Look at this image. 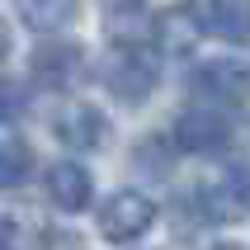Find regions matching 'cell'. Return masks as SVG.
Masks as SVG:
<instances>
[{
	"mask_svg": "<svg viewBox=\"0 0 250 250\" xmlns=\"http://www.w3.org/2000/svg\"><path fill=\"white\" fill-rule=\"evenodd\" d=\"M14 10L24 19L28 28H38V33H57V28H66L81 10V0H14Z\"/></svg>",
	"mask_w": 250,
	"mask_h": 250,
	"instance_id": "obj_11",
	"label": "cell"
},
{
	"mask_svg": "<svg viewBox=\"0 0 250 250\" xmlns=\"http://www.w3.org/2000/svg\"><path fill=\"white\" fill-rule=\"evenodd\" d=\"M99 76H104V85H109L123 104H142V99L156 90V76H161V71H156V57L146 52V47H137V42H118V47L104 57Z\"/></svg>",
	"mask_w": 250,
	"mask_h": 250,
	"instance_id": "obj_1",
	"label": "cell"
},
{
	"mask_svg": "<svg viewBox=\"0 0 250 250\" xmlns=\"http://www.w3.org/2000/svg\"><path fill=\"white\" fill-rule=\"evenodd\" d=\"M52 132L66 142L71 151H95L109 137V123H104V113L95 104H62L57 118H52Z\"/></svg>",
	"mask_w": 250,
	"mask_h": 250,
	"instance_id": "obj_7",
	"label": "cell"
},
{
	"mask_svg": "<svg viewBox=\"0 0 250 250\" xmlns=\"http://www.w3.org/2000/svg\"><path fill=\"white\" fill-rule=\"evenodd\" d=\"M227 142H231V123L217 104H194L175 118V146L180 151L203 156V151H222Z\"/></svg>",
	"mask_w": 250,
	"mask_h": 250,
	"instance_id": "obj_4",
	"label": "cell"
},
{
	"mask_svg": "<svg viewBox=\"0 0 250 250\" xmlns=\"http://www.w3.org/2000/svg\"><path fill=\"white\" fill-rule=\"evenodd\" d=\"M104 5H109V10H113V14H127V10H137L142 0H104Z\"/></svg>",
	"mask_w": 250,
	"mask_h": 250,
	"instance_id": "obj_15",
	"label": "cell"
},
{
	"mask_svg": "<svg viewBox=\"0 0 250 250\" xmlns=\"http://www.w3.org/2000/svg\"><path fill=\"white\" fill-rule=\"evenodd\" d=\"M0 250H10V222L0 217Z\"/></svg>",
	"mask_w": 250,
	"mask_h": 250,
	"instance_id": "obj_17",
	"label": "cell"
},
{
	"mask_svg": "<svg viewBox=\"0 0 250 250\" xmlns=\"http://www.w3.org/2000/svg\"><path fill=\"white\" fill-rule=\"evenodd\" d=\"M5 57H10V28H5V19H0V66H5Z\"/></svg>",
	"mask_w": 250,
	"mask_h": 250,
	"instance_id": "obj_16",
	"label": "cell"
},
{
	"mask_svg": "<svg viewBox=\"0 0 250 250\" xmlns=\"http://www.w3.org/2000/svg\"><path fill=\"white\" fill-rule=\"evenodd\" d=\"M28 175H33V151H28V142H19V137L0 142V189H19Z\"/></svg>",
	"mask_w": 250,
	"mask_h": 250,
	"instance_id": "obj_13",
	"label": "cell"
},
{
	"mask_svg": "<svg viewBox=\"0 0 250 250\" xmlns=\"http://www.w3.org/2000/svg\"><path fill=\"white\" fill-rule=\"evenodd\" d=\"M217 250H236V246H217Z\"/></svg>",
	"mask_w": 250,
	"mask_h": 250,
	"instance_id": "obj_18",
	"label": "cell"
},
{
	"mask_svg": "<svg viewBox=\"0 0 250 250\" xmlns=\"http://www.w3.org/2000/svg\"><path fill=\"white\" fill-rule=\"evenodd\" d=\"M47 198L66 212H81L90 203V175H85L76 161H62V166L47 170Z\"/></svg>",
	"mask_w": 250,
	"mask_h": 250,
	"instance_id": "obj_10",
	"label": "cell"
},
{
	"mask_svg": "<svg viewBox=\"0 0 250 250\" xmlns=\"http://www.w3.org/2000/svg\"><path fill=\"white\" fill-rule=\"evenodd\" d=\"M151 222H156V203L142 194V189H118V194L99 208V231L109 241H118V246L146 236Z\"/></svg>",
	"mask_w": 250,
	"mask_h": 250,
	"instance_id": "obj_2",
	"label": "cell"
},
{
	"mask_svg": "<svg viewBox=\"0 0 250 250\" xmlns=\"http://www.w3.org/2000/svg\"><path fill=\"white\" fill-rule=\"evenodd\" d=\"M33 81L47 85V90H71V85L85 76V52L66 38H52V42H38L33 47Z\"/></svg>",
	"mask_w": 250,
	"mask_h": 250,
	"instance_id": "obj_5",
	"label": "cell"
},
{
	"mask_svg": "<svg viewBox=\"0 0 250 250\" xmlns=\"http://www.w3.org/2000/svg\"><path fill=\"white\" fill-rule=\"evenodd\" d=\"M194 95L203 99V104H217V109L246 104L250 99V66L246 62H231V57L203 62V66L194 71Z\"/></svg>",
	"mask_w": 250,
	"mask_h": 250,
	"instance_id": "obj_3",
	"label": "cell"
},
{
	"mask_svg": "<svg viewBox=\"0 0 250 250\" xmlns=\"http://www.w3.org/2000/svg\"><path fill=\"white\" fill-rule=\"evenodd\" d=\"M10 250H47L52 246V227L38 212H10Z\"/></svg>",
	"mask_w": 250,
	"mask_h": 250,
	"instance_id": "obj_12",
	"label": "cell"
},
{
	"mask_svg": "<svg viewBox=\"0 0 250 250\" xmlns=\"http://www.w3.org/2000/svg\"><path fill=\"white\" fill-rule=\"evenodd\" d=\"M246 198H250V175L246 170H222L217 180H208L198 189V208L208 222H231L246 208Z\"/></svg>",
	"mask_w": 250,
	"mask_h": 250,
	"instance_id": "obj_8",
	"label": "cell"
},
{
	"mask_svg": "<svg viewBox=\"0 0 250 250\" xmlns=\"http://www.w3.org/2000/svg\"><path fill=\"white\" fill-rule=\"evenodd\" d=\"M189 10L203 33L222 42H250V0H194Z\"/></svg>",
	"mask_w": 250,
	"mask_h": 250,
	"instance_id": "obj_6",
	"label": "cell"
},
{
	"mask_svg": "<svg viewBox=\"0 0 250 250\" xmlns=\"http://www.w3.org/2000/svg\"><path fill=\"white\" fill-rule=\"evenodd\" d=\"M198 38H203V28H198L189 5H184V10H166L156 19V47L166 57H189L198 47Z\"/></svg>",
	"mask_w": 250,
	"mask_h": 250,
	"instance_id": "obj_9",
	"label": "cell"
},
{
	"mask_svg": "<svg viewBox=\"0 0 250 250\" xmlns=\"http://www.w3.org/2000/svg\"><path fill=\"white\" fill-rule=\"evenodd\" d=\"M28 109V95H24V85H14V81H0V123H14V118H24Z\"/></svg>",
	"mask_w": 250,
	"mask_h": 250,
	"instance_id": "obj_14",
	"label": "cell"
}]
</instances>
